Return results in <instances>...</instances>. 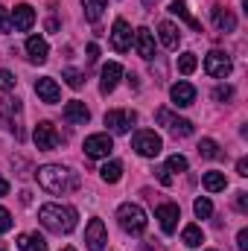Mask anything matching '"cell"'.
<instances>
[{"mask_svg":"<svg viewBox=\"0 0 248 251\" xmlns=\"http://www.w3.org/2000/svg\"><path fill=\"white\" fill-rule=\"evenodd\" d=\"M38 222H41L47 231H53V234H70V231L76 228V222H79V213H76V207H70V204H56V201H50V204H41V207H38Z\"/></svg>","mask_w":248,"mask_h":251,"instance_id":"cell-1","label":"cell"},{"mask_svg":"<svg viewBox=\"0 0 248 251\" xmlns=\"http://www.w3.org/2000/svg\"><path fill=\"white\" fill-rule=\"evenodd\" d=\"M35 178H38V184L47 190V193H56V196L79 187V176H76L73 170L62 167V164H44V167L35 173Z\"/></svg>","mask_w":248,"mask_h":251,"instance_id":"cell-2","label":"cell"},{"mask_svg":"<svg viewBox=\"0 0 248 251\" xmlns=\"http://www.w3.org/2000/svg\"><path fill=\"white\" fill-rule=\"evenodd\" d=\"M117 222H120V228H123L125 234H143L146 231V210L140 207V204H134V201H125L117 207Z\"/></svg>","mask_w":248,"mask_h":251,"instance_id":"cell-3","label":"cell"},{"mask_svg":"<svg viewBox=\"0 0 248 251\" xmlns=\"http://www.w3.org/2000/svg\"><path fill=\"white\" fill-rule=\"evenodd\" d=\"M131 149H134L140 158H155V155H161L164 140H161V134H155V131H149V128H140V131H134V137H131Z\"/></svg>","mask_w":248,"mask_h":251,"instance_id":"cell-4","label":"cell"},{"mask_svg":"<svg viewBox=\"0 0 248 251\" xmlns=\"http://www.w3.org/2000/svg\"><path fill=\"white\" fill-rule=\"evenodd\" d=\"M231 70H234V64H231V56H228V53L210 50V53L204 56V73H207V76H213V79H228Z\"/></svg>","mask_w":248,"mask_h":251,"instance_id":"cell-5","label":"cell"},{"mask_svg":"<svg viewBox=\"0 0 248 251\" xmlns=\"http://www.w3.org/2000/svg\"><path fill=\"white\" fill-rule=\"evenodd\" d=\"M134 123H137V114H134L131 108H114V111H105V126H108V131H114V134H128Z\"/></svg>","mask_w":248,"mask_h":251,"instance_id":"cell-6","label":"cell"},{"mask_svg":"<svg viewBox=\"0 0 248 251\" xmlns=\"http://www.w3.org/2000/svg\"><path fill=\"white\" fill-rule=\"evenodd\" d=\"M32 140H35V146H38L41 152H53V149L62 143V134L56 131V126L53 123L41 120V123L35 126V131H32Z\"/></svg>","mask_w":248,"mask_h":251,"instance_id":"cell-7","label":"cell"},{"mask_svg":"<svg viewBox=\"0 0 248 251\" xmlns=\"http://www.w3.org/2000/svg\"><path fill=\"white\" fill-rule=\"evenodd\" d=\"M114 152V140L108 131H99V134H91L85 137V155L88 158H108Z\"/></svg>","mask_w":248,"mask_h":251,"instance_id":"cell-8","label":"cell"},{"mask_svg":"<svg viewBox=\"0 0 248 251\" xmlns=\"http://www.w3.org/2000/svg\"><path fill=\"white\" fill-rule=\"evenodd\" d=\"M155 117H158V123H161V126H167L175 137H190V134H193V123L184 120V117H175L170 108H158V111H155Z\"/></svg>","mask_w":248,"mask_h":251,"instance_id":"cell-9","label":"cell"},{"mask_svg":"<svg viewBox=\"0 0 248 251\" xmlns=\"http://www.w3.org/2000/svg\"><path fill=\"white\" fill-rule=\"evenodd\" d=\"M18 117H21V100H18V97H3V100H0V120L9 126L18 137H24V131H21V126H18Z\"/></svg>","mask_w":248,"mask_h":251,"instance_id":"cell-10","label":"cell"},{"mask_svg":"<svg viewBox=\"0 0 248 251\" xmlns=\"http://www.w3.org/2000/svg\"><path fill=\"white\" fill-rule=\"evenodd\" d=\"M155 219L161 222V231H164V234H175L178 219H181V207H178V204H173V201L158 204V207H155Z\"/></svg>","mask_w":248,"mask_h":251,"instance_id":"cell-11","label":"cell"},{"mask_svg":"<svg viewBox=\"0 0 248 251\" xmlns=\"http://www.w3.org/2000/svg\"><path fill=\"white\" fill-rule=\"evenodd\" d=\"M105 243H108L105 222L102 219H91L88 228H85V246H88V251H105Z\"/></svg>","mask_w":248,"mask_h":251,"instance_id":"cell-12","label":"cell"},{"mask_svg":"<svg viewBox=\"0 0 248 251\" xmlns=\"http://www.w3.org/2000/svg\"><path fill=\"white\" fill-rule=\"evenodd\" d=\"M12 26L18 29V32H29L32 29V24H35V9L29 6V3H18L15 9H12Z\"/></svg>","mask_w":248,"mask_h":251,"instance_id":"cell-13","label":"cell"},{"mask_svg":"<svg viewBox=\"0 0 248 251\" xmlns=\"http://www.w3.org/2000/svg\"><path fill=\"white\" fill-rule=\"evenodd\" d=\"M111 47H114L117 53H125V50L131 47V26L125 24L123 18H117L114 26H111Z\"/></svg>","mask_w":248,"mask_h":251,"instance_id":"cell-14","label":"cell"},{"mask_svg":"<svg viewBox=\"0 0 248 251\" xmlns=\"http://www.w3.org/2000/svg\"><path fill=\"white\" fill-rule=\"evenodd\" d=\"M35 94H38V100H44L47 105H53V102L62 100V88H59L56 79H50V76H41V79L35 82Z\"/></svg>","mask_w":248,"mask_h":251,"instance_id":"cell-15","label":"cell"},{"mask_svg":"<svg viewBox=\"0 0 248 251\" xmlns=\"http://www.w3.org/2000/svg\"><path fill=\"white\" fill-rule=\"evenodd\" d=\"M62 117L67 120V123H73V126H85L88 120H91V111H88V105H85L82 100H70V102L64 105Z\"/></svg>","mask_w":248,"mask_h":251,"instance_id":"cell-16","label":"cell"},{"mask_svg":"<svg viewBox=\"0 0 248 251\" xmlns=\"http://www.w3.org/2000/svg\"><path fill=\"white\" fill-rule=\"evenodd\" d=\"M170 97H173V105H175V108H187V105L196 102V88H193L190 82H175V85L170 88Z\"/></svg>","mask_w":248,"mask_h":251,"instance_id":"cell-17","label":"cell"},{"mask_svg":"<svg viewBox=\"0 0 248 251\" xmlns=\"http://www.w3.org/2000/svg\"><path fill=\"white\" fill-rule=\"evenodd\" d=\"M120 76H123V67L117 62H108L102 67V73H99V91H102V94H111V91L117 88Z\"/></svg>","mask_w":248,"mask_h":251,"instance_id":"cell-18","label":"cell"},{"mask_svg":"<svg viewBox=\"0 0 248 251\" xmlns=\"http://www.w3.org/2000/svg\"><path fill=\"white\" fill-rule=\"evenodd\" d=\"M26 56H29V62L32 64H44L47 62V56H50L47 41H44L41 35H29V38H26Z\"/></svg>","mask_w":248,"mask_h":251,"instance_id":"cell-19","label":"cell"},{"mask_svg":"<svg viewBox=\"0 0 248 251\" xmlns=\"http://www.w3.org/2000/svg\"><path fill=\"white\" fill-rule=\"evenodd\" d=\"M158 38H161V44H164L167 50H175L178 41H181V32H178V26H175L173 21H161V24H158Z\"/></svg>","mask_w":248,"mask_h":251,"instance_id":"cell-20","label":"cell"},{"mask_svg":"<svg viewBox=\"0 0 248 251\" xmlns=\"http://www.w3.org/2000/svg\"><path fill=\"white\" fill-rule=\"evenodd\" d=\"M134 47H137L140 59H152V56H155V35H152L146 26H140V29L134 32Z\"/></svg>","mask_w":248,"mask_h":251,"instance_id":"cell-21","label":"cell"},{"mask_svg":"<svg viewBox=\"0 0 248 251\" xmlns=\"http://www.w3.org/2000/svg\"><path fill=\"white\" fill-rule=\"evenodd\" d=\"M213 24H216L219 32H234V29H237L234 12H228V9H222V6H213Z\"/></svg>","mask_w":248,"mask_h":251,"instance_id":"cell-22","label":"cell"},{"mask_svg":"<svg viewBox=\"0 0 248 251\" xmlns=\"http://www.w3.org/2000/svg\"><path fill=\"white\" fill-rule=\"evenodd\" d=\"M201 184H204L207 193H222V190L228 187V178H225V173L210 170V173H204V176H201Z\"/></svg>","mask_w":248,"mask_h":251,"instance_id":"cell-23","label":"cell"},{"mask_svg":"<svg viewBox=\"0 0 248 251\" xmlns=\"http://www.w3.org/2000/svg\"><path fill=\"white\" fill-rule=\"evenodd\" d=\"M18 249L21 251H47V240L41 234H21L18 237Z\"/></svg>","mask_w":248,"mask_h":251,"instance_id":"cell-24","label":"cell"},{"mask_svg":"<svg viewBox=\"0 0 248 251\" xmlns=\"http://www.w3.org/2000/svg\"><path fill=\"white\" fill-rule=\"evenodd\" d=\"M170 12H173V15H178V18L184 21L190 29H198V32H201V24H198V21H196V18L190 15V9H187L184 0H173V3H170Z\"/></svg>","mask_w":248,"mask_h":251,"instance_id":"cell-25","label":"cell"},{"mask_svg":"<svg viewBox=\"0 0 248 251\" xmlns=\"http://www.w3.org/2000/svg\"><path fill=\"white\" fill-rule=\"evenodd\" d=\"M99 178H102L105 184H117V181L123 178V164H120V161H108V164H102Z\"/></svg>","mask_w":248,"mask_h":251,"instance_id":"cell-26","label":"cell"},{"mask_svg":"<svg viewBox=\"0 0 248 251\" xmlns=\"http://www.w3.org/2000/svg\"><path fill=\"white\" fill-rule=\"evenodd\" d=\"M181 243H184L187 249H198V246L204 243V234H201V228H198V225H187L184 231H181Z\"/></svg>","mask_w":248,"mask_h":251,"instance_id":"cell-27","label":"cell"},{"mask_svg":"<svg viewBox=\"0 0 248 251\" xmlns=\"http://www.w3.org/2000/svg\"><path fill=\"white\" fill-rule=\"evenodd\" d=\"M82 6H85V18H88L91 24H97V21L102 18L105 6H108V0H82Z\"/></svg>","mask_w":248,"mask_h":251,"instance_id":"cell-28","label":"cell"},{"mask_svg":"<svg viewBox=\"0 0 248 251\" xmlns=\"http://www.w3.org/2000/svg\"><path fill=\"white\" fill-rule=\"evenodd\" d=\"M198 155H201V158H207V161H213V158H222V152H219L216 140H210V137H204V140L198 143Z\"/></svg>","mask_w":248,"mask_h":251,"instance_id":"cell-29","label":"cell"},{"mask_svg":"<svg viewBox=\"0 0 248 251\" xmlns=\"http://www.w3.org/2000/svg\"><path fill=\"white\" fill-rule=\"evenodd\" d=\"M196 64H198L196 53H181V56H178V70H181L184 76H190V73L196 70Z\"/></svg>","mask_w":248,"mask_h":251,"instance_id":"cell-30","label":"cell"},{"mask_svg":"<svg viewBox=\"0 0 248 251\" xmlns=\"http://www.w3.org/2000/svg\"><path fill=\"white\" fill-rule=\"evenodd\" d=\"M64 82H67V85H70L73 91H79V88L85 85V76H82V73H79L76 67H67V70H64Z\"/></svg>","mask_w":248,"mask_h":251,"instance_id":"cell-31","label":"cell"},{"mask_svg":"<svg viewBox=\"0 0 248 251\" xmlns=\"http://www.w3.org/2000/svg\"><path fill=\"white\" fill-rule=\"evenodd\" d=\"M193 210H196V216H198V219H207V216H213V204H210V199H196Z\"/></svg>","mask_w":248,"mask_h":251,"instance_id":"cell-32","label":"cell"},{"mask_svg":"<svg viewBox=\"0 0 248 251\" xmlns=\"http://www.w3.org/2000/svg\"><path fill=\"white\" fill-rule=\"evenodd\" d=\"M167 170H170V173H187V158L184 155H170Z\"/></svg>","mask_w":248,"mask_h":251,"instance_id":"cell-33","label":"cell"},{"mask_svg":"<svg viewBox=\"0 0 248 251\" xmlns=\"http://www.w3.org/2000/svg\"><path fill=\"white\" fill-rule=\"evenodd\" d=\"M231 97H234V88H231V85H219V88L213 91V100H216V102H228Z\"/></svg>","mask_w":248,"mask_h":251,"instance_id":"cell-34","label":"cell"},{"mask_svg":"<svg viewBox=\"0 0 248 251\" xmlns=\"http://www.w3.org/2000/svg\"><path fill=\"white\" fill-rule=\"evenodd\" d=\"M15 85H18V79L9 70H0V91H15Z\"/></svg>","mask_w":248,"mask_h":251,"instance_id":"cell-35","label":"cell"},{"mask_svg":"<svg viewBox=\"0 0 248 251\" xmlns=\"http://www.w3.org/2000/svg\"><path fill=\"white\" fill-rule=\"evenodd\" d=\"M12 213L6 210V207H0V234H6V231H12Z\"/></svg>","mask_w":248,"mask_h":251,"instance_id":"cell-36","label":"cell"},{"mask_svg":"<svg viewBox=\"0 0 248 251\" xmlns=\"http://www.w3.org/2000/svg\"><path fill=\"white\" fill-rule=\"evenodd\" d=\"M155 173H158V181H161L164 187H170V184H173V176H170V170H167V167H161V170H155Z\"/></svg>","mask_w":248,"mask_h":251,"instance_id":"cell-37","label":"cell"},{"mask_svg":"<svg viewBox=\"0 0 248 251\" xmlns=\"http://www.w3.org/2000/svg\"><path fill=\"white\" fill-rule=\"evenodd\" d=\"M237 249H240V251H248V228H243V231L237 234Z\"/></svg>","mask_w":248,"mask_h":251,"instance_id":"cell-38","label":"cell"},{"mask_svg":"<svg viewBox=\"0 0 248 251\" xmlns=\"http://www.w3.org/2000/svg\"><path fill=\"white\" fill-rule=\"evenodd\" d=\"M12 29V21H9V15H6V9L0 6V32H9Z\"/></svg>","mask_w":248,"mask_h":251,"instance_id":"cell-39","label":"cell"},{"mask_svg":"<svg viewBox=\"0 0 248 251\" xmlns=\"http://www.w3.org/2000/svg\"><path fill=\"white\" fill-rule=\"evenodd\" d=\"M237 210L248 213V193H237Z\"/></svg>","mask_w":248,"mask_h":251,"instance_id":"cell-40","label":"cell"},{"mask_svg":"<svg viewBox=\"0 0 248 251\" xmlns=\"http://www.w3.org/2000/svg\"><path fill=\"white\" fill-rule=\"evenodd\" d=\"M237 173H240L243 178L248 176V158H240V161H237Z\"/></svg>","mask_w":248,"mask_h":251,"instance_id":"cell-41","label":"cell"},{"mask_svg":"<svg viewBox=\"0 0 248 251\" xmlns=\"http://www.w3.org/2000/svg\"><path fill=\"white\" fill-rule=\"evenodd\" d=\"M88 59H91V62L99 59V47H97V44H88Z\"/></svg>","mask_w":248,"mask_h":251,"instance_id":"cell-42","label":"cell"},{"mask_svg":"<svg viewBox=\"0 0 248 251\" xmlns=\"http://www.w3.org/2000/svg\"><path fill=\"white\" fill-rule=\"evenodd\" d=\"M6 193H9V181L0 176V196H6Z\"/></svg>","mask_w":248,"mask_h":251,"instance_id":"cell-43","label":"cell"},{"mask_svg":"<svg viewBox=\"0 0 248 251\" xmlns=\"http://www.w3.org/2000/svg\"><path fill=\"white\" fill-rule=\"evenodd\" d=\"M47 29H50V32H56V29H59V21H56V18H50V21H47Z\"/></svg>","mask_w":248,"mask_h":251,"instance_id":"cell-44","label":"cell"},{"mask_svg":"<svg viewBox=\"0 0 248 251\" xmlns=\"http://www.w3.org/2000/svg\"><path fill=\"white\" fill-rule=\"evenodd\" d=\"M62 251H76V249H70V246H64V249Z\"/></svg>","mask_w":248,"mask_h":251,"instance_id":"cell-45","label":"cell"},{"mask_svg":"<svg viewBox=\"0 0 248 251\" xmlns=\"http://www.w3.org/2000/svg\"><path fill=\"white\" fill-rule=\"evenodd\" d=\"M0 251H6V246H3V243H0Z\"/></svg>","mask_w":248,"mask_h":251,"instance_id":"cell-46","label":"cell"}]
</instances>
